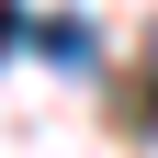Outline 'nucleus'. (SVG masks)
<instances>
[{"instance_id": "1", "label": "nucleus", "mask_w": 158, "mask_h": 158, "mask_svg": "<svg viewBox=\"0 0 158 158\" xmlns=\"http://www.w3.org/2000/svg\"><path fill=\"white\" fill-rule=\"evenodd\" d=\"M45 56H56V68H90V23H68V11H56V23H45Z\"/></svg>"}, {"instance_id": "2", "label": "nucleus", "mask_w": 158, "mask_h": 158, "mask_svg": "<svg viewBox=\"0 0 158 158\" xmlns=\"http://www.w3.org/2000/svg\"><path fill=\"white\" fill-rule=\"evenodd\" d=\"M11 45H23V0H0V56H11Z\"/></svg>"}]
</instances>
